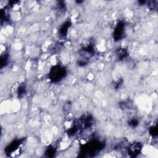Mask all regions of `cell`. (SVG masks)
Listing matches in <instances>:
<instances>
[{
    "instance_id": "cell-5",
    "label": "cell",
    "mask_w": 158,
    "mask_h": 158,
    "mask_svg": "<svg viewBox=\"0 0 158 158\" xmlns=\"http://www.w3.org/2000/svg\"><path fill=\"white\" fill-rule=\"evenodd\" d=\"M69 26H70V23L65 22L64 25L60 27V35L63 36H65L67 34V32H68V30Z\"/></svg>"
},
{
    "instance_id": "cell-6",
    "label": "cell",
    "mask_w": 158,
    "mask_h": 158,
    "mask_svg": "<svg viewBox=\"0 0 158 158\" xmlns=\"http://www.w3.org/2000/svg\"><path fill=\"white\" fill-rule=\"evenodd\" d=\"M46 153L47 154H48V156H53L54 155V153H55V149H54L53 148H48L47 150H46Z\"/></svg>"
},
{
    "instance_id": "cell-1",
    "label": "cell",
    "mask_w": 158,
    "mask_h": 158,
    "mask_svg": "<svg viewBox=\"0 0 158 158\" xmlns=\"http://www.w3.org/2000/svg\"><path fill=\"white\" fill-rule=\"evenodd\" d=\"M65 74L66 72L64 68L59 65H56L51 68L50 72L49 77L52 82H57L61 80L65 77Z\"/></svg>"
},
{
    "instance_id": "cell-8",
    "label": "cell",
    "mask_w": 158,
    "mask_h": 158,
    "mask_svg": "<svg viewBox=\"0 0 158 158\" xmlns=\"http://www.w3.org/2000/svg\"><path fill=\"white\" fill-rule=\"evenodd\" d=\"M138 122L137 120H132L130 122V124L132 126V127H136L138 125Z\"/></svg>"
},
{
    "instance_id": "cell-4",
    "label": "cell",
    "mask_w": 158,
    "mask_h": 158,
    "mask_svg": "<svg viewBox=\"0 0 158 158\" xmlns=\"http://www.w3.org/2000/svg\"><path fill=\"white\" fill-rule=\"evenodd\" d=\"M141 149H142V147H141V145L139 144V143H133L130 146L128 149L129 154H130L132 156H135L138 154H139Z\"/></svg>"
},
{
    "instance_id": "cell-2",
    "label": "cell",
    "mask_w": 158,
    "mask_h": 158,
    "mask_svg": "<svg viewBox=\"0 0 158 158\" xmlns=\"http://www.w3.org/2000/svg\"><path fill=\"white\" fill-rule=\"evenodd\" d=\"M124 32V23L123 22H120L117 24V27H115L114 33V38L115 40H120L122 38L123 33Z\"/></svg>"
},
{
    "instance_id": "cell-7",
    "label": "cell",
    "mask_w": 158,
    "mask_h": 158,
    "mask_svg": "<svg viewBox=\"0 0 158 158\" xmlns=\"http://www.w3.org/2000/svg\"><path fill=\"white\" fill-rule=\"evenodd\" d=\"M26 93V88L24 87H21L19 89V93H18V94H19V96L20 97L22 96V95H23V94H25Z\"/></svg>"
},
{
    "instance_id": "cell-3",
    "label": "cell",
    "mask_w": 158,
    "mask_h": 158,
    "mask_svg": "<svg viewBox=\"0 0 158 158\" xmlns=\"http://www.w3.org/2000/svg\"><path fill=\"white\" fill-rule=\"evenodd\" d=\"M22 142V140H21V139H20V140L19 139V140H16L11 143L6 148V154H12V153H13L14 151L19 147Z\"/></svg>"
}]
</instances>
